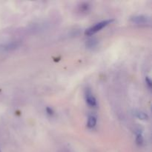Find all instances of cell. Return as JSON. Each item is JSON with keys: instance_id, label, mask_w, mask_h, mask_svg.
<instances>
[{"instance_id": "1", "label": "cell", "mask_w": 152, "mask_h": 152, "mask_svg": "<svg viewBox=\"0 0 152 152\" xmlns=\"http://www.w3.org/2000/svg\"><path fill=\"white\" fill-rule=\"evenodd\" d=\"M112 22H114V19H108V20H104L102 21V22H98V23L95 24L93 26L88 28V29L85 31V34L87 36L94 35V34H95L96 33H97L98 31H101L102 28L108 26V25H109V24H111Z\"/></svg>"}, {"instance_id": "2", "label": "cell", "mask_w": 152, "mask_h": 152, "mask_svg": "<svg viewBox=\"0 0 152 152\" xmlns=\"http://www.w3.org/2000/svg\"><path fill=\"white\" fill-rule=\"evenodd\" d=\"M131 21L138 25H146L151 22V19L145 15H137L131 18Z\"/></svg>"}, {"instance_id": "3", "label": "cell", "mask_w": 152, "mask_h": 152, "mask_svg": "<svg viewBox=\"0 0 152 152\" xmlns=\"http://www.w3.org/2000/svg\"><path fill=\"white\" fill-rule=\"evenodd\" d=\"M86 100L88 105L91 107H95L96 106V98L92 94L91 90L88 89L86 91Z\"/></svg>"}, {"instance_id": "4", "label": "cell", "mask_w": 152, "mask_h": 152, "mask_svg": "<svg viewBox=\"0 0 152 152\" xmlns=\"http://www.w3.org/2000/svg\"><path fill=\"white\" fill-rule=\"evenodd\" d=\"M96 125V118L94 116H89L87 126L89 129H94Z\"/></svg>"}, {"instance_id": "5", "label": "cell", "mask_w": 152, "mask_h": 152, "mask_svg": "<svg viewBox=\"0 0 152 152\" xmlns=\"http://www.w3.org/2000/svg\"><path fill=\"white\" fill-rule=\"evenodd\" d=\"M134 114L135 115V117H137L138 119L142 120H146L148 119V116L145 114V112L141 111H134Z\"/></svg>"}, {"instance_id": "6", "label": "cell", "mask_w": 152, "mask_h": 152, "mask_svg": "<svg viewBox=\"0 0 152 152\" xmlns=\"http://www.w3.org/2000/svg\"><path fill=\"white\" fill-rule=\"evenodd\" d=\"M136 142L138 145H142L143 143V136L140 130H137L136 132Z\"/></svg>"}, {"instance_id": "7", "label": "cell", "mask_w": 152, "mask_h": 152, "mask_svg": "<svg viewBox=\"0 0 152 152\" xmlns=\"http://www.w3.org/2000/svg\"><path fill=\"white\" fill-rule=\"evenodd\" d=\"M96 44H97V40L95 38H93L88 40V42H86V46L88 48H94L96 45Z\"/></svg>"}, {"instance_id": "8", "label": "cell", "mask_w": 152, "mask_h": 152, "mask_svg": "<svg viewBox=\"0 0 152 152\" xmlns=\"http://www.w3.org/2000/svg\"><path fill=\"white\" fill-rule=\"evenodd\" d=\"M90 9V6L88 5V3H83L81 6L80 7V11L81 12H87Z\"/></svg>"}, {"instance_id": "9", "label": "cell", "mask_w": 152, "mask_h": 152, "mask_svg": "<svg viewBox=\"0 0 152 152\" xmlns=\"http://www.w3.org/2000/svg\"><path fill=\"white\" fill-rule=\"evenodd\" d=\"M145 83H146V86H148V88L151 89V86H152V82L151 79H150L148 77H146V78H145Z\"/></svg>"}, {"instance_id": "10", "label": "cell", "mask_w": 152, "mask_h": 152, "mask_svg": "<svg viewBox=\"0 0 152 152\" xmlns=\"http://www.w3.org/2000/svg\"><path fill=\"white\" fill-rule=\"evenodd\" d=\"M46 111H47L48 114H49V115H53V111L52 110V108H49V107H48L47 108H46Z\"/></svg>"}, {"instance_id": "11", "label": "cell", "mask_w": 152, "mask_h": 152, "mask_svg": "<svg viewBox=\"0 0 152 152\" xmlns=\"http://www.w3.org/2000/svg\"><path fill=\"white\" fill-rule=\"evenodd\" d=\"M0 152H1V150H0Z\"/></svg>"}]
</instances>
